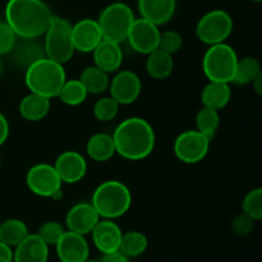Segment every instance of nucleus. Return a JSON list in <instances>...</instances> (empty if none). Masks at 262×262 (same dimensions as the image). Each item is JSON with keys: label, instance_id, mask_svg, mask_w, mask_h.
I'll use <instances>...</instances> for the list:
<instances>
[{"label": "nucleus", "instance_id": "e433bc0d", "mask_svg": "<svg viewBox=\"0 0 262 262\" xmlns=\"http://www.w3.org/2000/svg\"><path fill=\"white\" fill-rule=\"evenodd\" d=\"M232 227L233 233L238 237H247L251 232L253 230L255 227V220L251 219L250 216H247L246 214H239L237 216H234V219L232 220Z\"/></svg>", "mask_w": 262, "mask_h": 262}, {"label": "nucleus", "instance_id": "c9c22d12", "mask_svg": "<svg viewBox=\"0 0 262 262\" xmlns=\"http://www.w3.org/2000/svg\"><path fill=\"white\" fill-rule=\"evenodd\" d=\"M17 35L7 22H0V55L9 54L17 43Z\"/></svg>", "mask_w": 262, "mask_h": 262}, {"label": "nucleus", "instance_id": "7ed1b4c3", "mask_svg": "<svg viewBox=\"0 0 262 262\" xmlns=\"http://www.w3.org/2000/svg\"><path fill=\"white\" fill-rule=\"evenodd\" d=\"M67 76L63 64L51 59H38L26 68L25 83L30 92L41 95L48 99L58 96Z\"/></svg>", "mask_w": 262, "mask_h": 262}, {"label": "nucleus", "instance_id": "f03ea898", "mask_svg": "<svg viewBox=\"0 0 262 262\" xmlns=\"http://www.w3.org/2000/svg\"><path fill=\"white\" fill-rule=\"evenodd\" d=\"M53 17L42 0H9L5 7V22L19 38L42 36Z\"/></svg>", "mask_w": 262, "mask_h": 262}, {"label": "nucleus", "instance_id": "f704fd0d", "mask_svg": "<svg viewBox=\"0 0 262 262\" xmlns=\"http://www.w3.org/2000/svg\"><path fill=\"white\" fill-rule=\"evenodd\" d=\"M183 45V38H182L181 33L177 31H165V32H160V38H159V48L160 50L165 51V53L173 54L178 53Z\"/></svg>", "mask_w": 262, "mask_h": 262}, {"label": "nucleus", "instance_id": "cd10ccee", "mask_svg": "<svg viewBox=\"0 0 262 262\" xmlns=\"http://www.w3.org/2000/svg\"><path fill=\"white\" fill-rule=\"evenodd\" d=\"M147 237L143 233L137 232V230H130V232L122 234L119 251L128 258H133L143 255L145 251L147 250Z\"/></svg>", "mask_w": 262, "mask_h": 262}, {"label": "nucleus", "instance_id": "aec40b11", "mask_svg": "<svg viewBox=\"0 0 262 262\" xmlns=\"http://www.w3.org/2000/svg\"><path fill=\"white\" fill-rule=\"evenodd\" d=\"M177 0H138L141 17L156 26H163L173 18Z\"/></svg>", "mask_w": 262, "mask_h": 262}, {"label": "nucleus", "instance_id": "473e14b6", "mask_svg": "<svg viewBox=\"0 0 262 262\" xmlns=\"http://www.w3.org/2000/svg\"><path fill=\"white\" fill-rule=\"evenodd\" d=\"M242 211L255 222L262 219V189L255 188L248 192L242 201Z\"/></svg>", "mask_w": 262, "mask_h": 262}, {"label": "nucleus", "instance_id": "a18cd8bd", "mask_svg": "<svg viewBox=\"0 0 262 262\" xmlns=\"http://www.w3.org/2000/svg\"><path fill=\"white\" fill-rule=\"evenodd\" d=\"M0 165H2V156H0Z\"/></svg>", "mask_w": 262, "mask_h": 262}, {"label": "nucleus", "instance_id": "ddd939ff", "mask_svg": "<svg viewBox=\"0 0 262 262\" xmlns=\"http://www.w3.org/2000/svg\"><path fill=\"white\" fill-rule=\"evenodd\" d=\"M54 168L63 183L74 184L81 182L86 176L87 161L77 151H64L56 158Z\"/></svg>", "mask_w": 262, "mask_h": 262}, {"label": "nucleus", "instance_id": "393cba45", "mask_svg": "<svg viewBox=\"0 0 262 262\" xmlns=\"http://www.w3.org/2000/svg\"><path fill=\"white\" fill-rule=\"evenodd\" d=\"M78 79L86 89L87 94L101 95L106 90H109V73L97 68L96 66L86 67L81 72V76H79Z\"/></svg>", "mask_w": 262, "mask_h": 262}, {"label": "nucleus", "instance_id": "a211bd4d", "mask_svg": "<svg viewBox=\"0 0 262 262\" xmlns=\"http://www.w3.org/2000/svg\"><path fill=\"white\" fill-rule=\"evenodd\" d=\"M94 66L102 69L106 73H114L119 71L123 63V50L120 43L114 41L104 40L94 49Z\"/></svg>", "mask_w": 262, "mask_h": 262}, {"label": "nucleus", "instance_id": "412c9836", "mask_svg": "<svg viewBox=\"0 0 262 262\" xmlns=\"http://www.w3.org/2000/svg\"><path fill=\"white\" fill-rule=\"evenodd\" d=\"M232 99V90L229 83L210 81L201 92V101L204 106L214 110H222L229 104Z\"/></svg>", "mask_w": 262, "mask_h": 262}, {"label": "nucleus", "instance_id": "bb28decb", "mask_svg": "<svg viewBox=\"0 0 262 262\" xmlns=\"http://www.w3.org/2000/svg\"><path fill=\"white\" fill-rule=\"evenodd\" d=\"M28 234L27 225L19 219H7L0 224V242L9 247L19 245Z\"/></svg>", "mask_w": 262, "mask_h": 262}, {"label": "nucleus", "instance_id": "423d86ee", "mask_svg": "<svg viewBox=\"0 0 262 262\" xmlns=\"http://www.w3.org/2000/svg\"><path fill=\"white\" fill-rule=\"evenodd\" d=\"M43 51L46 58L64 64L72 59L74 45L72 40V25L60 17H53L48 30L43 33Z\"/></svg>", "mask_w": 262, "mask_h": 262}, {"label": "nucleus", "instance_id": "20e7f679", "mask_svg": "<svg viewBox=\"0 0 262 262\" xmlns=\"http://www.w3.org/2000/svg\"><path fill=\"white\" fill-rule=\"evenodd\" d=\"M91 204L100 217L114 220L127 214L130 209L132 193L123 182L110 179L96 187Z\"/></svg>", "mask_w": 262, "mask_h": 262}, {"label": "nucleus", "instance_id": "9b49d317", "mask_svg": "<svg viewBox=\"0 0 262 262\" xmlns=\"http://www.w3.org/2000/svg\"><path fill=\"white\" fill-rule=\"evenodd\" d=\"M160 30L159 26L154 25L145 18H136L128 32L127 40L130 48L140 54H150L159 48Z\"/></svg>", "mask_w": 262, "mask_h": 262}, {"label": "nucleus", "instance_id": "4c0bfd02", "mask_svg": "<svg viewBox=\"0 0 262 262\" xmlns=\"http://www.w3.org/2000/svg\"><path fill=\"white\" fill-rule=\"evenodd\" d=\"M100 262H130L129 258L125 255H123L120 251H115V252L104 253L102 257L99 260Z\"/></svg>", "mask_w": 262, "mask_h": 262}, {"label": "nucleus", "instance_id": "4468645a", "mask_svg": "<svg viewBox=\"0 0 262 262\" xmlns=\"http://www.w3.org/2000/svg\"><path fill=\"white\" fill-rule=\"evenodd\" d=\"M60 262H83L90 256V246L84 235L66 230L55 245Z\"/></svg>", "mask_w": 262, "mask_h": 262}, {"label": "nucleus", "instance_id": "f3484780", "mask_svg": "<svg viewBox=\"0 0 262 262\" xmlns=\"http://www.w3.org/2000/svg\"><path fill=\"white\" fill-rule=\"evenodd\" d=\"M92 242L95 247L104 255V253L119 251L120 239H122V229L119 225L110 219H102L97 222L92 232Z\"/></svg>", "mask_w": 262, "mask_h": 262}, {"label": "nucleus", "instance_id": "4be33fe9", "mask_svg": "<svg viewBox=\"0 0 262 262\" xmlns=\"http://www.w3.org/2000/svg\"><path fill=\"white\" fill-rule=\"evenodd\" d=\"M50 99L30 92L19 102V113L28 122L42 120L50 112Z\"/></svg>", "mask_w": 262, "mask_h": 262}, {"label": "nucleus", "instance_id": "37998d69", "mask_svg": "<svg viewBox=\"0 0 262 262\" xmlns=\"http://www.w3.org/2000/svg\"><path fill=\"white\" fill-rule=\"evenodd\" d=\"M2 72H3V63H2V59H0V76H2Z\"/></svg>", "mask_w": 262, "mask_h": 262}, {"label": "nucleus", "instance_id": "1a4fd4ad", "mask_svg": "<svg viewBox=\"0 0 262 262\" xmlns=\"http://www.w3.org/2000/svg\"><path fill=\"white\" fill-rule=\"evenodd\" d=\"M211 140L197 129L182 132L174 141V154L184 164L201 163L209 154Z\"/></svg>", "mask_w": 262, "mask_h": 262}, {"label": "nucleus", "instance_id": "6ab92c4d", "mask_svg": "<svg viewBox=\"0 0 262 262\" xmlns=\"http://www.w3.org/2000/svg\"><path fill=\"white\" fill-rule=\"evenodd\" d=\"M13 251V262H48L49 246L37 234H28Z\"/></svg>", "mask_w": 262, "mask_h": 262}, {"label": "nucleus", "instance_id": "c03bdc74", "mask_svg": "<svg viewBox=\"0 0 262 262\" xmlns=\"http://www.w3.org/2000/svg\"><path fill=\"white\" fill-rule=\"evenodd\" d=\"M252 2H256V3H258V2H261V0H252Z\"/></svg>", "mask_w": 262, "mask_h": 262}, {"label": "nucleus", "instance_id": "b1692460", "mask_svg": "<svg viewBox=\"0 0 262 262\" xmlns=\"http://www.w3.org/2000/svg\"><path fill=\"white\" fill-rule=\"evenodd\" d=\"M86 151L89 158L94 161L104 163V161L110 160L115 154V146L112 135L96 133L91 136L87 141Z\"/></svg>", "mask_w": 262, "mask_h": 262}, {"label": "nucleus", "instance_id": "5701e85b", "mask_svg": "<svg viewBox=\"0 0 262 262\" xmlns=\"http://www.w3.org/2000/svg\"><path fill=\"white\" fill-rule=\"evenodd\" d=\"M174 69L173 55L156 49L147 54L146 59V72L154 79H165L171 74Z\"/></svg>", "mask_w": 262, "mask_h": 262}, {"label": "nucleus", "instance_id": "c85d7f7f", "mask_svg": "<svg viewBox=\"0 0 262 262\" xmlns=\"http://www.w3.org/2000/svg\"><path fill=\"white\" fill-rule=\"evenodd\" d=\"M87 91L79 79H66L58 94V99L68 106H78L87 99Z\"/></svg>", "mask_w": 262, "mask_h": 262}, {"label": "nucleus", "instance_id": "dca6fc26", "mask_svg": "<svg viewBox=\"0 0 262 262\" xmlns=\"http://www.w3.org/2000/svg\"><path fill=\"white\" fill-rule=\"evenodd\" d=\"M72 40L74 50L79 53H92L94 49L101 42L102 35L97 20L84 18L72 26Z\"/></svg>", "mask_w": 262, "mask_h": 262}, {"label": "nucleus", "instance_id": "6e6552de", "mask_svg": "<svg viewBox=\"0 0 262 262\" xmlns=\"http://www.w3.org/2000/svg\"><path fill=\"white\" fill-rule=\"evenodd\" d=\"M233 23L232 15L222 9H215L206 13L196 26V36L201 42L211 46L222 43L232 35Z\"/></svg>", "mask_w": 262, "mask_h": 262}, {"label": "nucleus", "instance_id": "c756f323", "mask_svg": "<svg viewBox=\"0 0 262 262\" xmlns=\"http://www.w3.org/2000/svg\"><path fill=\"white\" fill-rule=\"evenodd\" d=\"M261 73L260 61L253 56L238 59L233 82L237 84H251V82Z\"/></svg>", "mask_w": 262, "mask_h": 262}, {"label": "nucleus", "instance_id": "2eb2a0df", "mask_svg": "<svg viewBox=\"0 0 262 262\" xmlns=\"http://www.w3.org/2000/svg\"><path fill=\"white\" fill-rule=\"evenodd\" d=\"M99 220V214L92 204L89 202H79L74 205L66 215L67 229L81 235L90 234Z\"/></svg>", "mask_w": 262, "mask_h": 262}, {"label": "nucleus", "instance_id": "a19ab883", "mask_svg": "<svg viewBox=\"0 0 262 262\" xmlns=\"http://www.w3.org/2000/svg\"><path fill=\"white\" fill-rule=\"evenodd\" d=\"M251 84H252V89L255 90L256 94L262 95V72L251 82Z\"/></svg>", "mask_w": 262, "mask_h": 262}, {"label": "nucleus", "instance_id": "2f4dec72", "mask_svg": "<svg viewBox=\"0 0 262 262\" xmlns=\"http://www.w3.org/2000/svg\"><path fill=\"white\" fill-rule=\"evenodd\" d=\"M119 106L120 105L112 96L101 97L95 102L92 112H94V117L99 122H110L117 118Z\"/></svg>", "mask_w": 262, "mask_h": 262}, {"label": "nucleus", "instance_id": "7c9ffc66", "mask_svg": "<svg viewBox=\"0 0 262 262\" xmlns=\"http://www.w3.org/2000/svg\"><path fill=\"white\" fill-rule=\"evenodd\" d=\"M220 125V115L211 107H201L196 114V129L212 141Z\"/></svg>", "mask_w": 262, "mask_h": 262}, {"label": "nucleus", "instance_id": "58836bf2", "mask_svg": "<svg viewBox=\"0 0 262 262\" xmlns=\"http://www.w3.org/2000/svg\"><path fill=\"white\" fill-rule=\"evenodd\" d=\"M9 136V123L5 115L0 113V146L4 145Z\"/></svg>", "mask_w": 262, "mask_h": 262}, {"label": "nucleus", "instance_id": "ea45409f", "mask_svg": "<svg viewBox=\"0 0 262 262\" xmlns=\"http://www.w3.org/2000/svg\"><path fill=\"white\" fill-rule=\"evenodd\" d=\"M0 262H13L12 247L0 242Z\"/></svg>", "mask_w": 262, "mask_h": 262}, {"label": "nucleus", "instance_id": "f8f14e48", "mask_svg": "<svg viewBox=\"0 0 262 262\" xmlns=\"http://www.w3.org/2000/svg\"><path fill=\"white\" fill-rule=\"evenodd\" d=\"M110 96L119 105H130L140 97L142 82L133 71H119L110 79Z\"/></svg>", "mask_w": 262, "mask_h": 262}, {"label": "nucleus", "instance_id": "a878e982", "mask_svg": "<svg viewBox=\"0 0 262 262\" xmlns=\"http://www.w3.org/2000/svg\"><path fill=\"white\" fill-rule=\"evenodd\" d=\"M22 43H19V45L15 43L10 53H14L15 61L20 67L27 68L36 60L43 58L45 51H43L42 43L36 42V38H22Z\"/></svg>", "mask_w": 262, "mask_h": 262}, {"label": "nucleus", "instance_id": "f257e3e1", "mask_svg": "<svg viewBox=\"0 0 262 262\" xmlns=\"http://www.w3.org/2000/svg\"><path fill=\"white\" fill-rule=\"evenodd\" d=\"M112 137L115 154L130 161L143 160L151 155L155 147L154 128L140 117H130L120 122Z\"/></svg>", "mask_w": 262, "mask_h": 262}, {"label": "nucleus", "instance_id": "72a5a7b5", "mask_svg": "<svg viewBox=\"0 0 262 262\" xmlns=\"http://www.w3.org/2000/svg\"><path fill=\"white\" fill-rule=\"evenodd\" d=\"M66 229H64L63 225L58 222H45L40 228H38L37 233L36 234L48 246H55L56 242L60 239L61 235L64 234Z\"/></svg>", "mask_w": 262, "mask_h": 262}, {"label": "nucleus", "instance_id": "9d476101", "mask_svg": "<svg viewBox=\"0 0 262 262\" xmlns=\"http://www.w3.org/2000/svg\"><path fill=\"white\" fill-rule=\"evenodd\" d=\"M26 184L33 194L40 197H56L60 193V177L54 165L40 163L30 168L26 176Z\"/></svg>", "mask_w": 262, "mask_h": 262}, {"label": "nucleus", "instance_id": "39448f33", "mask_svg": "<svg viewBox=\"0 0 262 262\" xmlns=\"http://www.w3.org/2000/svg\"><path fill=\"white\" fill-rule=\"evenodd\" d=\"M238 55L234 49L228 43H215L205 53L202 59V69L209 81L233 82Z\"/></svg>", "mask_w": 262, "mask_h": 262}, {"label": "nucleus", "instance_id": "79ce46f5", "mask_svg": "<svg viewBox=\"0 0 262 262\" xmlns=\"http://www.w3.org/2000/svg\"><path fill=\"white\" fill-rule=\"evenodd\" d=\"M83 262H100L99 260H94V258H87V260H84Z\"/></svg>", "mask_w": 262, "mask_h": 262}, {"label": "nucleus", "instance_id": "0eeeda50", "mask_svg": "<svg viewBox=\"0 0 262 262\" xmlns=\"http://www.w3.org/2000/svg\"><path fill=\"white\" fill-rule=\"evenodd\" d=\"M133 10L124 3H113L100 14L97 23L104 40L122 43L127 40L128 32L135 20Z\"/></svg>", "mask_w": 262, "mask_h": 262}]
</instances>
